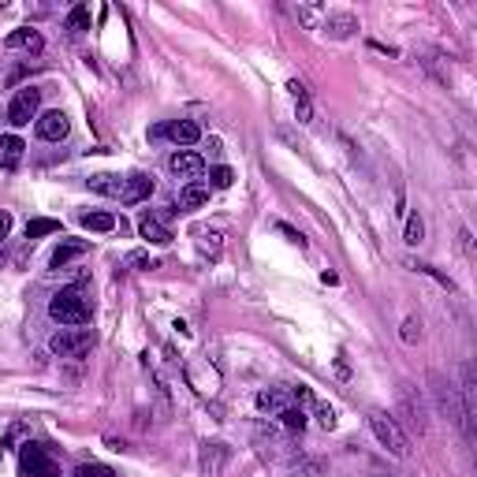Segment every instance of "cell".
<instances>
[{
  "instance_id": "13",
  "label": "cell",
  "mask_w": 477,
  "mask_h": 477,
  "mask_svg": "<svg viewBox=\"0 0 477 477\" xmlns=\"http://www.w3.org/2000/svg\"><path fill=\"white\" fill-rule=\"evenodd\" d=\"M209 202V183H202V179H194V183H183V190H179V209L190 212Z\"/></svg>"
},
{
  "instance_id": "21",
  "label": "cell",
  "mask_w": 477,
  "mask_h": 477,
  "mask_svg": "<svg viewBox=\"0 0 477 477\" xmlns=\"http://www.w3.org/2000/svg\"><path fill=\"white\" fill-rule=\"evenodd\" d=\"M60 232V220H48V217H38L26 224V239H45V235H56Z\"/></svg>"
},
{
  "instance_id": "16",
  "label": "cell",
  "mask_w": 477,
  "mask_h": 477,
  "mask_svg": "<svg viewBox=\"0 0 477 477\" xmlns=\"http://www.w3.org/2000/svg\"><path fill=\"white\" fill-rule=\"evenodd\" d=\"M4 45H8V48H30V53H41V48H45L41 34H38V30H30V26H19V30H11Z\"/></svg>"
},
{
  "instance_id": "27",
  "label": "cell",
  "mask_w": 477,
  "mask_h": 477,
  "mask_svg": "<svg viewBox=\"0 0 477 477\" xmlns=\"http://www.w3.org/2000/svg\"><path fill=\"white\" fill-rule=\"evenodd\" d=\"M75 477H116L108 466H101V463H86V466H78L75 470Z\"/></svg>"
},
{
  "instance_id": "14",
  "label": "cell",
  "mask_w": 477,
  "mask_h": 477,
  "mask_svg": "<svg viewBox=\"0 0 477 477\" xmlns=\"http://www.w3.org/2000/svg\"><path fill=\"white\" fill-rule=\"evenodd\" d=\"M82 254H86V242H82V239H68V242L56 246V254L48 257V265H53V269H68L71 261L82 257Z\"/></svg>"
},
{
  "instance_id": "6",
  "label": "cell",
  "mask_w": 477,
  "mask_h": 477,
  "mask_svg": "<svg viewBox=\"0 0 477 477\" xmlns=\"http://www.w3.org/2000/svg\"><path fill=\"white\" fill-rule=\"evenodd\" d=\"M34 130H38L41 142H63V138H68V130H71V120L63 116L60 108H48V112H41V116L34 120Z\"/></svg>"
},
{
  "instance_id": "5",
  "label": "cell",
  "mask_w": 477,
  "mask_h": 477,
  "mask_svg": "<svg viewBox=\"0 0 477 477\" xmlns=\"http://www.w3.org/2000/svg\"><path fill=\"white\" fill-rule=\"evenodd\" d=\"M38 105H41V90L23 86L19 93L11 97V105H8V123L11 127H26L30 120H38Z\"/></svg>"
},
{
  "instance_id": "12",
  "label": "cell",
  "mask_w": 477,
  "mask_h": 477,
  "mask_svg": "<svg viewBox=\"0 0 477 477\" xmlns=\"http://www.w3.org/2000/svg\"><path fill=\"white\" fill-rule=\"evenodd\" d=\"M354 30H358V19H354L351 11H332L324 19V34L328 38H351Z\"/></svg>"
},
{
  "instance_id": "10",
  "label": "cell",
  "mask_w": 477,
  "mask_h": 477,
  "mask_svg": "<svg viewBox=\"0 0 477 477\" xmlns=\"http://www.w3.org/2000/svg\"><path fill=\"white\" fill-rule=\"evenodd\" d=\"M157 135H168L175 145H194V142H202V127L194 123V120H175L168 127H160Z\"/></svg>"
},
{
  "instance_id": "26",
  "label": "cell",
  "mask_w": 477,
  "mask_h": 477,
  "mask_svg": "<svg viewBox=\"0 0 477 477\" xmlns=\"http://www.w3.org/2000/svg\"><path fill=\"white\" fill-rule=\"evenodd\" d=\"M86 26H90V8H86V4L71 8V15H68V30H86Z\"/></svg>"
},
{
  "instance_id": "15",
  "label": "cell",
  "mask_w": 477,
  "mask_h": 477,
  "mask_svg": "<svg viewBox=\"0 0 477 477\" xmlns=\"http://www.w3.org/2000/svg\"><path fill=\"white\" fill-rule=\"evenodd\" d=\"M23 138L19 135H0V164L4 168H19V160H23Z\"/></svg>"
},
{
  "instance_id": "23",
  "label": "cell",
  "mask_w": 477,
  "mask_h": 477,
  "mask_svg": "<svg viewBox=\"0 0 477 477\" xmlns=\"http://www.w3.org/2000/svg\"><path fill=\"white\" fill-rule=\"evenodd\" d=\"M403 239H406V246H418V242L425 239V224H421L418 212H410V217H406V232H403Z\"/></svg>"
},
{
  "instance_id": "28",
  "label": "cell",
  "mask_w": 477,
  "mask_h": 477,
  "mask_svg": "<svg viewBox=\"0 0 477 477\" xmlns=\"http://www.w3.org/2000/svg\"><path fill=\"white\" fill-rule=\"evenodd\" d=\"M399 336H403V343H418V339H421V324H418L414 317H406V321H403V332H399Z\"/></svg>"
},
{
  "instance_id": "19",
  "label": "cell",
  "mask_w": 477,
  "mask_h": 477,
  "mask_svg": "<svg viewBox=\"0 0 477 477\" xmlns=\"http://www.w3.org/2000/svg\"><path fill=\"white\" fill-rule=\"evenodd\" d=\"M90 190H97V194H112V198H120L123 179H120V175H90Z\"/></svg>"
},
{
  "instance_id": "4",
  "label": "cell",
  "mask_w": 477,
  "mask_h": 477,
  "mask_svg": "<svg viewBox=\"0 0 477 477\" xmlns=\"http://www.w3.org/2000/svg\"><path fill=\"white\" fill-rule=\"evenodd\" d=\"M93 332L90 328H63V332H56L53 339H48V351L60 354V358H78V354H86L93 347Z\"/></svg>"
},
{
  "instance_id": "20",
  "label": "cell",
  "mask_w": 477,
  "mask_h": 477,
  "mask_svg": "<svg viewBox=\"0 0 477 477\" xmlns=\"http://www.w3.org/2000/svg\"><path fill=\"white\" fill-rule=\"evenodd\" d=\"M279 421H284V429H291V433H302L306 429V410L302 406H287V410H279V414H276Z\"/></svg>"
},
{
  "instance_id": "25",
  "label": "cell",
  "mask_w": 477,
  "mask_h": 477,
  "mask_svg": "<svg viewBox=\"0 0 477 477\" xmlns=\"http://www.w3.org/2000/svg\"><path fill=\"white\" fill-rule=\"evenodd\" d=\"M294 19H299L302 26H317V19H321V8H309V4H299V8H287Z\"/></svg>"
},
{
  "instance_id": "32",
  "label": "cell",
  "mask_w": 477,
  "mask_h": 477,
  "mask_svg": "<svg viewBox=\"0 0 477 477\" xmlns=\"http://www.w3.org/2000/svg\"><path fill=\"white\" fill-rule=\"evenodd\" d=\"M209 153L220 157V153H224V142H220V138H209Z\"/></svg>"
},
{
  "instance_id": "7",
  "label": "cell",
  "mask_w": 477,
  "mask_h": 477,
  "mask_svg": "<svg viewBox=\"0 0 477 477\" xmlns=\"http://www.w3.org/2000/svg\"><path fill=\"white\" fill-rule=\"evenodd\" d=\"M168 168H172L175 179H187V183H194V179H202V172H205V157L194 153V150H179V153H172Z\"/></svg>"
},
{
  "instance_id": "2",
  "label": "cell",
  "mask_w": 477,
  "mask_h": 477,
  "mask_svg": "<svg viewBox=\"0 0 477 477\" xmlns=\"http://www.w3.org/2000/svg\"><path fill=\"white\" fill-rule=\"evenodd\" d=\"M369 429H373V436L381 440L396 458H406V455H410V436L399 429L396 418H388V414H381V410H373V414H369Z\"/></svg>"
},
{
  "instance_id": "17",
  "label": "cell",
  "mask_w": 477,
  "mask_h": 477,
  "mask_svg": "<svg viewBox=\"0 0 477 477\" xmlns=\"http://www.w3.org/2000/svg\"><path fill=\"white\" fill-rule=\"evenodd\" d=\"M287 90H291V97H294V112H299V123H309V120H314V101H309L306 86H302L299 78H294Z\"/></svg>"
},
{
  "instance_id": "11",
  "label": "cell",
  "mask_w": 477,
  "mask_h": 477,
  "mask_svg": "<svg viewBox=\"0 0 477 477\" xmlns=\"http://www.w3.org/2000/svg\"><path fill=\"white\" fill-rule=\"evenodd\" d=\"M294 399H291V388H265L257 391V410H265V414H279V410H287Z\"/></svg>"
},
{
  "instance_id": "18",
  "label": "cell",
  "mask_w": 477,
  "mask_h": 477,
  "mask_svg": "<svg viewBox=\"0 0 477 477\" xmlns=\"http://www.w3.org/2000/svg\"><path fill=\"white\" fill-rule=\"evenodd\" d=\"M78 224L86 227V232H112V227H116V217H112V212L93 209V212H82Z\"/></svg>"
},
{
  "instance_id": "29",
  "label": "cell",
  "mask_w": 477,
  "mask_h": 477,
  "mask_svg": "<svg viewBox=\"0 0 477 477\" xmlns=\"http://www.w3.org/2000/svg\"><path fill=\"white\" fill-rule=\"evenodd\" d=\"M127 261H130V265H138V269H157V261H153L150 254H142V250H135Z\"/></svg>"
},
{
  "instance_id": "24",
  "label": "cell",
  "mask_w": 477,
  "mask_h": 477,
  "mask_svg": "<svg viewBox=\"0 0 477 477\" xmlns=\"http://www.w3.org/2000/svg\"><path fill=\"white\" fill-rule=\"evenodd\" d=\"M198 246H202V254L220 257V232H198Z\"/></svg>"
},
{
  "instance_id": "1",
  "label": "cell",
  "mask_w": 477,
  "mask_h": 477,
  "mask_svg": "<svg viewBox=\"0 0 477 477\" xmlns=\"http://www.w3.org/2000/svg\"><path fill=\"white\" fill-rule=\"evenodd\" d=\"M48 314H53V321H60V324L82 328L90 321V302H86V294H82L78 287H63V291H56L53 299H48Z\"/></svg>"
},
{
  "instance_id": "3",
  "label": "cell",
  "mask_w": 477,
  "mask_h": 477,
  "mask_svg": "<svg viewBox=\"0 0 477 477\" xmlns=\"http://www.w3.org/2000/svg\"><path fill=\"white\" fill-rule=\"evenodd\" d=\"M19 477H60V466L53 463L41 443H23L19 451Z\"/></svg>"
},
{
  "instance_id": "30",
  "label": "cell",
  "mask_w": 477,
  "mask_h": 477,
  "mask_svg": "<svg viewBox=\"0 0 477 477\" xmlns=\"http://www.w3.org/2000/svg\"><path fill=\"white\" fill-rule=\"evenodd\" d=\"M317 421L324 425V429H336V410L332 406H317Z\"/></svg>"
},
{
  "instance_id": "22",
  "label": "cell",
  "mask_w": 477,
  "mask_h": 477,
  "mask_svg": "<svg viewBox=\"0 0 477 477\" xmlns=\"http://www.w3.org/2000/svg\"><path fill=\"white\" fill-rule=\"evenodd\" d=\"M235 183V172L227 168V164H217V168H209V190H227Z\"/></svg>"
},
{
  "instance_id": "31",
  "label": "cell",
  "mask_w": 477,
  "mask_h": 477,
  "mask_svg": "<svg viewBox=\"0 0 477 477\" xmlns=\"http://www.w3.org/2000/svg\"><path fill=\"white\" fill-rule=\"evenodd\" d=\"M11 232V212L8 209H0V239H4Z\"/></svg>"
},
{
  "instance_id": "9",
  "label": "cell",
  "mask_w": 477,
  "mask_h": 477,
  "mask_svg": "<svg viewBox=\"0 0 477 477\" xmlns=\"http://www.w3.org/2000/svg\"><path fill=\"white\" fill-rule=\"evenodd\" d=\"M138 235H142L145 242H153V246H168V242H172L168 224L157 220V212H142V217H138Z\"/></svg>"
},
{
  "instance_id": "8",
  "label": "cell",
  "mask_w": 477,
  "mask_h": 477,
  "mask_svg": "<svg viewBox=\"0 0 477 477\" xmlns=\"http://www.w3.org/2000/svg\"><path fill=\"white\" fill-rule=\"evenodd\" d=\"M153 175H145V172H135V175H127L123 179V190H120V202L123 205H138V202H145L153 194Z\"/></svg>"
}]
</instances>
